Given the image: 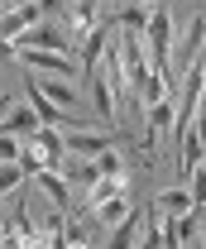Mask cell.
Returning a JSON list of instances; mask_svg holds the SVG:
<instances>
[{"mask_svg": "<svg viewBox=\"0 0 206 249\" xmlns=\"http://www.w3.org/2000/svg\"><path fill=\"white\" fill-rule=\"evenodd\" d=\"M15 58L24 62V67H34V72H53V77H72L82 62H77V53H53V48H19L15 43Z\"/></svg>", "mask_w": 206, "mask_h": 249, "instance_id": "6da1fadb", "label": "cell"}, {"mask_svg": "<svg viewBox=\"0 0 206 249\" xmlns=\"http://www.w3.org/2000/svg\"><path fill=\"white\" fill-rule=\"evenodd\" d=\"M202 48H206V15H192V24H187V34H182L177 53L168 58V62H173V77L192 72V67H197V58H202Z\"/></svg>", "mask_w": 206, "mask_h": 249, "instance_id": "7a4b0ae2", "label": "cell"}, {"mask_svg": "<svg viewBox=\"0 0 206 249\" xmlns=\"http://www.w3.org/2000/svg\"><path fill=\"white\" fill-rule=\"evenodd\" d=\"M130 91H134V106H139V110H149V106L168 101V91H173V87H168V82H163V77L144 62L139 72H130Z\"/></svg>", "mask_w": 206, "mask_h": 249, "instance_id": "3957f363", "label": "cell"}, {"mask_svg": "<svg viewBox=\"0 0 206 249\" xmlns=\"http://www.w3.org/2000/svg\"><path fill=\"white\" fill-rule=\"evenodd\" d=\"M34 24H43V10H38L34 0H24L19 10H5V15H0V38H5V43H15V38H24Z\"/></svg>", "mask_w": 206, "mask_h": 249, "instance_id": "277c9868", "label": "cell"}, {"mask_svg": "<svg viewBox=\"0 0 206 249\" xmlns=\"http://www.w3.org/2000/svg\"><path fill=\"white\" fill-rule=\"evenodd\" d=\"M29 110H34V115H38L43 124H87V120H77L72 110L53 106V101L43 96V87H38V77H29Z\"/></svg>", "mask_w": 206, "mask_h": 249, "instance_id": "5b68a950", "label": "cell"}, {"mask_svg": "<svg viewBox=\"0 0 206 249\" xmlns=\"http://www.w3.org/2000/svg\"><path fill=\"white\" fill-rule=\"evenodd\" d=\"M106 43H111V19L106 24H96V29L77 43L82 53H77V62H82V77H96V62H101V53H106Z\"/></svg>", "mask_w": 206, "mask_h": 249, "instance_id": "8992f818", "label": "cell"}, {"mask_svg": "<svg viewBox=\"0 0 206 249\" xmlns=\"http://www.w3.org/2000/svg\"><path fill=\"white\" fill-rule=\"evenodd\" d=\"M48 240H53V249H91L87 230H82L77 220H67L62 211H58L53 220H48Z\"/></svg>", "mask_w": 206, "mask_h": 249, "instance_id": "52a82bcc", "label": "cell"}, {"mask_svg": "<svg viewBox=\"0 0 206 249\" xmlns=\"http://www.w3.org/2000/svg\"><path fill=\"white\" fill-rule=\"evenodd\" d=\"M38 115H34L29 110V101H24V106H10V110H5V120H0V134H15V139H34V134H38Z\"/></svg>", "mask_w": 206, "mask_h": 249, "instance_id": "ba28073f", "label": "cell"}, {"mask_svg": "<svg viewBox=\"0 0 206 249\" xmlns=\"http://www.w3.org/2000/svg\"><path fill=\"white\" fill-rule=\"evenodd\" d=\"M62 139H67V154H77V158H96L111 149V134H96V129H72Z\"/></svg>", "mask_w": 206, "mask_h": 249, "instance_id": "9c48e42d", "label": "cell"}, {"mask_svg": "<svg viewBox=\"0 0 206 249\" xmlns=\"http://www.w3.org/2000/svg\"><path fill=\"white\" fill-rule=\"evenodd\" d=\"M19 48H53V53H72V38H62L53 24H34L24 38H15Z\"/></svg>", "mask_w": 206, "mask_h": 249, "instance_id": "30bf717a", "label": "cell"}, {"mask_svg": "<svg viewBox=\"0 0 206 249\" xmlns=\"http://www.w3.org/2000/svg\"><path fill=\"white\" fill-rule=\"evenodd\" d=\"M163 129H173V101H158V106H149V124H144V154H153V144H158V134Z\"/></svg>", "mask_w": 206, "mask_h": 249, "instance_id": "8fae6325", "label": "cell"}, {"mask_svg": "<svg viewBox=\"0 0 206 249\" xmlns=\"http://www.w3.org/2000/svg\"><path fill=\"white\" fill-rule=\"evenodd\" d=\"M96 24H101V19H96V5H91V0H77V5H72V15H67L72 43H82V38H87V34L96 29Z\"/></svg>", "mask_w": 206, "mask_h": 249, "instance_id": "7c38bea8", "label": "cell"}, {"mask_svg": "<svg viewBox=\"0 0 206 249\" xmlns=\"http://www.w3.org/2000/svg\"><path fill=\"white\" fill-rule=\"evenodd\" d=\"M87 87H91V96H96V110H101V120L115 124V120H120V110H115V91H111V82L96 72V77H87Z\"/></svg>", "mask_w": 206, "mask_h": 249, "instance_id": "4fadbf2b", "label": "cell"}, {"mask_svg": "<svg viewBox=\"0 0 206 249\" xmlns=\"http://www.w3.org/2000/svg\"><path fill=\"white\" fill-rule=\"evenodd\" d=\"M153 211H158V216H187V211H192L187 187H168V192H158V196H153Z\"/></svg>", "mask_w": 206, "mask_h": 249, "instance_id": "5bb4252c", "label": "cell"}, {"mask_svg": "<svg viewBox=\"0 0 206 249\" xmlns=\"http://www.w3.org/2000/svg\"><path fill=\"white\" fill-rule=\"evenodd\" d=\"M38 87H43V96H48L53 106H62V110L77 106V87H67V77H38Z\"/></svg>", "mask_w": 206, "mask_h": 249, "instance_id": "9a60e30c", "label": "cell"}, {"mask_svg": "<svg viewBox=\"0 0 206 249\" xmlns=\"http://www.w3.org/2000/svg\"><path fill=\"white\" fill-rule=\"evenodd\" d=\"M134 230H139V211H125V220H120V225H111L106 249H130V245H134Z\"/></svg>", "mask_w": 206, "mask_h": 249, "instance_id": "2e32d148", "label": "cell"}, {"mask_svg": "<svg viewBox=\"0 0 206 249\" xmlns=\"http://www.w3.org/2000/svg\"><path fill=\"white\" fill-rule=\"evenodd\" d=\"M115 19H120V24H125V29H130V34H139V38H144V34H149V10H144V5H130V0H125V5H120V15H115Z\"/></svg>", "mask_w": 206, "mask_h": 249, "instance_id": "e0dca14e", "label": "cell"}, {"mask_svg": "<svg viewBox=\"0 0 206 249\" xmlns=\"http://www.w3.org/2000/svg\"><path fill=\"white\" fill-rule=\"evenodd\" d=\"M125 211H130V201H125V196H111V201L91 206V216H96V225H120V220H125Z\"/></svg>", "mask_w": 206, "mask_h": 249, "instance_id": "ac0fdd59", "label": "cell"}, {"mask_svg": "<svg viewBox=\"0 0 206 249\" xmlns=\"http://www.w3.org/2000/svg\"><path fill=\"white\" fill-rule=\"evenodd\" d=\"M19 168H24V178H38V173L48 168V154H43L34 139H24V149H19Z\"/></svg>", "mask_w": 206, "mask_h": 249, "instance_id": "d6986e66", "label": "cell"}, {"mask_svg": "<svg viewBox=\"0 0 206 249\" xmlns=\"http://www.w3.org/2000/svg\"><path fill=\"white\" fill-rule=\"evenodd\" d=\"M34 182L43 187V192H48V196H53V206H67V182H62V173H53V168H43V173H38V178H34Z\"/></svg>", "mask_w": 206, "mask_h": 249, "instance_id": "ffe728a7", "label": "cell"}, {"mask_svg": "<svg viewBox=\"0 0 206 249\" xmlns=\"http://www.w3.org/2000/svg\"><path fill=\"white\" fill-rule=\"evenodd\" d=\"M111 196H125V178H96L91 182V206H101V201H111Z\"/></svg>", "mask_w": 206, "mask_h": 249, "instance_id": "44dd1931", "label": "cell"}, {"mask_svg": "<svg viewBox=\"0 0 206 249\" xmlns=\"http://www.w3.org/2000/svg\"><path fill=\"white\" fill-rule=\"evenodd\" d=\"M19 182H24V168H19V163H0V196L15 192Z\"/></svg>", "mask_w": 206, "mask_h": 249, "instance_id": "7402d4cb", "label": "cell"}, {"mask_svg": "<svg viewBox=\"0 0 206 249\" xmlns=\"http://www.w3.org/2000/svg\"><path fill=\"white\" fill-rule=\"evenodd\" d=\"M187 196H192V206H206V168H197L187 178Z\"/></svg>", "mask_w": 206, "mask_h": 249, "instance_id": "603a6c76", "label": "cell"}, {"mask_svg": "<svg viewBox=\"0 0 206 249\" xmlns=\"http://www.w3.org/2000/svg\"><path fill=\"white\" fill-rule=\"evenodd\" d=\"M19 149H24V139H15V134H0V163H19Z\"/></svg>", "mask_w": 206, "mask_h": 249, "instance_id": "cb8c5ba5", "label": "cell"}, {"mask_svg": "<svg viewBox=\"0 0 206 249\" xmlns=\"http://www.w3.org/2000/svg\"><path fill=\"white\" fill-rule=\"evenodd\" d=\"M34 5H38L43 15H48V10H62V0H34Z\"/></svg>", "mask_w": 206, "mask_h": 249, "instance_id": "d4e9b609", "label": "cell"}, {"mask_svg": "<svg viewBox=\"0 0 206 249\" xmlns=\"http://www.w3.org/2000/svg\"><path fill=\"white\" fill-rule=\"evenodd\" d=\"M0 58H15V43H5V38H0Z\"/></svg>", "mask_w": 206, "mask_h": 249, "instance_id": "484cf974", "label": "cell"}, {"mask_svg": "<svg viewBox=\"0 0 206 249\" xmlns=\"http://www.w3.org/2000/svg\"><path fill=\"white\" fill-rule=\"evenodd\" d=\"M130 5H168V0H130Z\"/></svg>", "mask_w": 206, "mask_h": 249, "instance_id": "4316f807", "label": "cell"}, {"mask_svg": "<svg viewBox=\"0 0 206 249\" xmlns=\"http://www.w3.org/2000/svg\"><path fill=\"white\" fill-rule=\"evenodd\" d=\"M192 211H197V220H202V225H206V206H192Z\"/></svg>", "mask_w": 206, "mask_h": 249, "instance_id": "83f0119b", "label": "cell"}, {"mask_svg": "<svg viewBox=\"0 0 206 249\" xmlns=\"http://www.w3.org/2000/svg\"><path fill=\"white\" fill-rule=\"evenodd\" d=\"M0 249H5V225H0Z\"/></svg>", "mask_w": 206, "mask_h": 249, "instance_id": "f1b7e54d", "label": "cell"}, {"mask_svg": "<svg viewBox=\"0 0 206 249\" xmlns=\"http://www.w3.org/2000/svg\"><path fill=\"white\" fill-rule=\"evenodd\" d=\"M0 15H5V0H0Z\"/></svg>", "mask_w": 206, "mask_h": 249, "instance_id": "f546056e", "label": "cell"}, {"mask_svg": "<svg viewBox=\"0 0 206 249\" xmlns=\"http://www.w3.org/2000/svg\"><path fill=\"white\" fill-rule=\"evenodd\" d=\"M202 168H206V158H202Z\"/></svg>", "mask_w": 206, "mask_h": 249, "instance_id": "4dcf8cb0", "label": "cell"}, {"mask_svg": "<svg viewBox=\"0 0 206 249\" xmlns=\"http://www.w3.org/2000/svg\"><path fill=\"white\" fill-rule=\"evenodd\" d=\"M202 249H206V245H202Z\"/></svg>", "mask_w": 206, "mask_h": 249, "instance_id": "1f68e13d", "label": "cell"}]
</instances>
